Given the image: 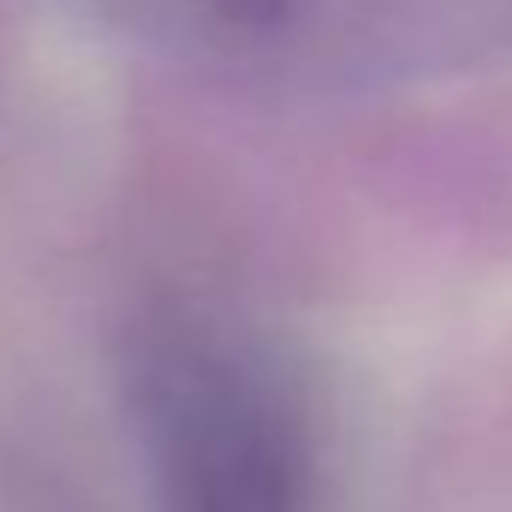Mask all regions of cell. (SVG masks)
<instances>
[{"mask_svg": "<svg viewBox=\"0 0 512 512\" xmlns=\"http://www.w3.org/2000/svg\"><path fill=\"white\" fill-rule=\"evenodd\" d=\"M179 72L280 90L376 96L512 66V0H60Z\"/></svg>", "mask_w": 512, "mask_h": 512, "instance_id": "2", "label": "cell"}, {"mask_svg": "<svg viewBox=\"0 0 512 512\" xmlns=\"http://www.w3.org/2000/svg\"><path fill=\"white\" fill-rule=\"evenodd\" d=\"M120 393L155 512H322L310 393L233 316L143 298L120 328Z\"/></svg>", "mask_w": 512, "mask_h": 512, "instance_id": "1", "label": "cell"}]
</instances>
